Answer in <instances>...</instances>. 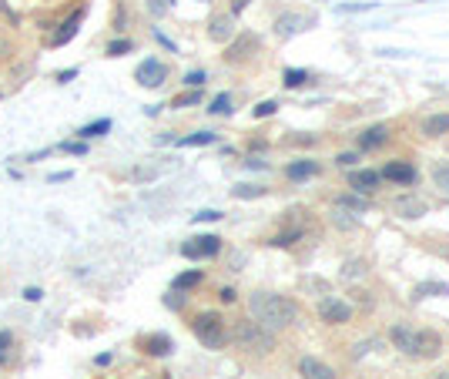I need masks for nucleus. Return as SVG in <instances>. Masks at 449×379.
Returning a JSON list of instances; mask_svg holds the SVG:
<instances>
[{"label": "nucleus", "mask_w": 449, "mask_h": 379, "mask_svg": "<svg viewBox=\"0 0 449 379\" xmlns=\"http://www.w3.org/2000/svg\"><path fill=\"white\" fill-rule=\"evenodd\" d=\"M443 353V339L432 329H419V359H436Z\"/></svg>", "instance_id": "nucleus-15"}, {"label": "nucleus", "mask_w": 449, "mask_h": 379, "mask_svg": "<svg viewBox=\"0 0 449 379\" xmlns=\"http://www.w3.org/2000/svg\"><path fill=\"white\" fill-rule=\"evenodd\" d=\"M148 10L158 17V14H168L171 10V0H148Z\"/></svg>", "instance_id": "nucleus-35"}, {"label": "nucleus", "mask_w": 449, "mask_h": 379, "mask_svg": "<svg viewBox=\"0 0 449 379\" xmlns=\"http://www.w3.org/2000/svg\"><path fill=\"white\" fill-rule=\"evenodd\" d=\"M111 359H114V356H111V353H101L98 359H94V362H98V366H111Z\"/></svg>", "instance_id": "nucleus-46"}, {"label": "nucleus", "mask_w": 449, "mask_h": 379, "mask_svg": "<svg viewBox=\"0 0 449 379\" xmlns=\"http://www.w3.org/2000/svg\"><path fill=\"white\" fill-rule=\"evenodd\" d=\"M107 131H111V118H101V121L84 125L77 134H81V141H87V138H101V134H107Z\"/></svg>", "instance_id": "nucleus-23"}, {"label": "nucleus", "mask_w": 449, "mask_h": 379, "mask_svg": "<svg viewBox=\"0 0 449 379\" xmlns=\"http://www.w3.org/2000/svg\"><path fill=\"white\" fill-rule=\"evenodd\" d=\"M10 342H14V336H10V332H0V362L10 353Z\"/></svg>", "instance_id": "nucleus-40"}, {"label": "nucleus", "mask_w": 449, "mask_h": 379, "mask_svg": "<svg viewBox=\"0 0 449 379\" xmlns=\"http://www.w3.org/2000/svg\"><path fill=\"white\" fill-rule=\"evenodd\" d=\"M393 212L399 215V218H423L426 215V202L423 198H416V195H402L393 202Z\"/></svg>", "instance_id": "nucleus-13"}, {"label": "nucleus", "mask_w": 449, "mask_h": 379, "mask_svg": "<svg viewBox=\"0 0 449 379\" xmlns=\"http://www.w3.org/2000/svg\"><path fill=\"white\" fill-rule=\"evenodd\" d=\"M211 141H215V134H211V131H195V134L181 138L178 145H181V148H198V145H211Z\"/></svg>", "instance_id": "nucleus-26"}, {"label": "nucleus", "mask_w": 449, "mask_h": 379, "mask_svg": "<svg viewBox=\"0 0 449 379\" xmlns=\"http://www.w3.org/2000/svg\"><path fill=\"white\" fill-rule=\"evenodd\" d=\"M366 272H369V265H366L362 258H349V262L342 265V278H346V282H355V278H362Z\"/></svg>", "instance_id": "nucleus-24"}, {"label": "nucleus", "mask_w": 449, "mask_h": 379, "mask_svg": "<svg viewBox=\"0 0 449 379\" xmlns=\"http://www.w3.org/2000/svg\"><path fill=\"white\" fill-rule=\"evenodd\" d=\"M218 299H222L224 305H231L235 299H238V296H235V289H222V292H218Z\"/></svg>", "instance_id": "nucleus-44"}, {"label": "nucleus", "mask_w": 449, "mask_h": 379, "mask_svg": "<svg viewBox=\"0 0 449 379\" xmlns=\"http://www.w3.org/2000/svg\"><path fill=\"white\" fill-rule=\"evenodd\" d=\"M299 373L305 379H335V369H332V366H325L322 359H315V356H302V359H299Z\"/></svg>", "instance_id": "nucleus-12"}, {"label": "nucleus", "mask_w": 449, "mask_h": 379, "mask_svg": "<svg viewBox=\"0 0 449 379\" xmlns=\"http://www.w3.org/2000/svg\"><path fill=\"white\" fill-rule=\"evenodd\" d=\"M335 161H339V165H342V168H352V165H355V161H359V154H355V152H346V154H339V158H335Z\"/></svg>", "instance_id": "nucleus-41"}, {"label": "nucleus", "mask_w": 449, "mask_h": 379, "mask_svg": "<svg viewBox=\"0 0 449 379\" xmlns=\"http://www.w3.org/2000/svg\"><path fill=\"white\" fill-rule=\"evenodd\" d=\"M335 205H342V208H349L352 215H366L369 212V202L362 198V195H342Z\"/></svg>", "instance_id": "nucleus-25"}, {"label": "nucleus", "mask_w": 449, "mask_h": 379, "mask_svg": "<svg viewBox=\"0 0 449 379\" xmlns=\"http://www.w3.org/2000/svg\"><path fill=\"white\" fill-rule=\"evenodd\" d=\"M436 379H449V373H439V376H436Z\"/></svg>", "instance_id": "nucleus-48"}, {"label": "nucleus", "mask_w": 449, "mask_h": 379, "mask_svg": "<svg viewBox=\"0 0 449 379\" xmlns=\"http://www.w3.org/2000/svg\"><path fill=\"white\" fill-rule=\"evenodd\" d=\"M285 175L292 178V181H305V178L319 175V161H312V158H305V161H292V165L285 168Z\"/></svg>", "instance_id": "nucleus-18"}, {"label": "nucleus", "mask_w": 449, "mask_h": 379, "mask_svg": "<svg viewBox=\"0 0 449 379\" xmlns=\"http://www.w3.org/2000/svg\"><path fill=\"white\" fill-rule=\"evenodd\" d=\"M61 152H67V154H84V152H87V145H84V141H64V145H61Z\"/></svg>", "instance_id": "nucleus-38"}, {"label": "nucleus", "mask_w": 449, "mask_h": 379, "mask_svg": "<svg viewBox=\"0 0 449 379\" xmlns=\"http://www.w3.org/2000/svg\"><path fill=\"white\" fill-rule=\"evenodd\" d=\"M249 312L255 322H262L265 329H289L295 319H299V305L278 292H251L249 296Z\"/></svg>", "instance_id": "nucleus-1"}, {"label": "nucleus", "mask_w": 449, "mask_h": 379, "mask_svg": "<svg viewBox=\"0 0 449 379\" xmlns=\"http://www.w3.org/2000/svg\"><path fill=\"white\" fill-rule=\"evenodd\" d=\"M185 84L195 88V91H201V84H205V71H191V74H185Z\"/></svg>", "instance_id": "nucleus-36"}, {"label": "nucleus", "mask_w": 449, "mask_h": 379, "mask_svg": "<svg viewBox=\"0 0 449 379\" xmlns=\"http://www.w3.org/2000/svg\"><path fill=\"white\" fill-rule=\"evenodd\" d=\"M231 339H235L245 353L269 356L275 349V332H272V329H265L262 322H255V319H242V322H235V329H231Z\"/></svg>", "instance_id": "nucleus-2"}, {"label": "nucleus", "mask_w": 449, "mask_h": 379, "mask_svg": "<svg viewBox=\"0 0 449 379\" xmlns=\"http://www.w3.org/2000/svg\"><path fill=\"white\" fill-rule=\"evenodd\" d=\"M208 111H211V114H218V118H222V114H231V98H228V94H218V98L211 101V107H208Z\"/></svg>", "instance_id": "nucleus-32"}, {"label": "nucleus", "mask_w": 449, "mask_h": 379, "mask_svg": "<svg viewBox=\"0 0 449 379\" xmlns=\"http://www.w3.org/2000/svg\"><path fill=\"white\" fill-rule=\"evenodd\" d=\"M231 195H235V198H262V195H265V185H235Z\"/></svg>", "instance_id": "nucleus-28"}, {"label": "nucleus", "mask_w": 449, "mask_h": 379, "mask_svg": "<svg viewBox=\"0 0 449 379\" xmlns=\"http://www.w3.org/2000/svg\"><path fill=\"white\" fill-rule=\"evenodd\" d=\"M198 91H188V94H181V98H175V101H171V107H188V104H198Z\"/></svg>", "instance_id": "nucleus-34"}, {"label": "nucleus", "mask_w": 449, "mask_h": 379, "mask_svg": "<svg viewBox=\"0 0 449 379\" xmlns=\"http://www.w3.org/2000/svg\"><path fill=\"white\" fill-rule=\"evenodd\" d=\"M134 181H151V178H158V168H138V172H131Z\"/></svg>", "instance_id": "nucleus-39"}, {"label": "nucleus", "mask_w": 449, "mask_h": 379, "mask_svg": "<svg viewBox=\"0 0 449 379\" xmlns=\"http://www.w3.org/2000/svg\"><path fill=\"white\" fill-rule=\"evenodd\" d=\"M309 24H312V17H302V14H282V17L275 21V30H278L282 37H292V34H302Z\"/></svg>", "instance_id": "nucleus-14"}, {"label": "nucleus", "mask_w": 449, "mask_h": 379, "mask_svg": "<svg viewBox=\"0 0 449 379\" xmlns=\"http://www.w3.org/2000/svg\"><path fill=\"white\" fill-rule=\"evenodd\" d=\"M379 175L386 178V181H396V185H416V181H419V172H416L413 165H406V161H393V165H386Z\"/></svg>", "instance_id": "nucleus-9"}, {"label": "nucleus", "mask_w": 449, "mask_h": 379, "mask_svg": "<svg viewBox=\"0 0 449 379\" xmlns=\"http://www.w3.org/2000/svg\"><path fill=\"white\" fill-rule=\"evenodd\" d=\"M278 111V104L275 101H262L258 107H255V118H269V114H275Z\"/></svg>", "instance_id": "nucleus-37"}, {"label": "nucleus", "mask_w": 449, "mask_h": 379, "mask_svg": "<svg viewBox=\"0 0 449 379\" xmlns=\"http://www.w3.org/2000/svg\"><path fill=\"white\" fill-rule=\"evenodd\" d=\"M218 252H222V238L218 235H198V238H188L181 245L185 258H215Z\"/></svg>", "instance_id": "nucleus-5"}, {"label": "nucleus", "mask_w": 449, "mask_h": 379, "mask_svg": "<svg viewBox=\"0 0 449 379\" xmlns=\"http://www.w3.org/2000/svg\"><path fill=\"white\" fill-rule=\"evenodd\" d=\"M141 349H145L148 356H168L171 349H175V342H171L168 336H161V332H151V336L141 339Z\"/></svg>", "instance_id": "nucleus-16"}, {"label": "nucleus", "mask_w": 449, "mask_h": 379, "mask_svg": "<svg viewBox=\"0 0 449 379\" xmlns=\"http://www.w3.org/2000/svg\"><path fill=\"white\" fill-rule=\"evenodd\" d=\"M24 299H27V303H41V299H44V292H41V289H24Z\"/></svg>", "instance_id": "nucleus-43"}, {"label": "nucleus", "mask_w": 449, "mask_h": 379, "mask_svg": "<svg viewBox=\"0 0 449 379\" xmlns=\"http://www.w3.org/2000/svg\"><path fill=\"white\" fill-rule=\"evenodd\" d=\"M218 218H222V212H211V208H208V212H198V215H195V222H218Z\"/></svg>", "instance_id": "nucleus-42"}, {"label": "nucleus", "mask_w": 449, "mask_h": 379, "mask_svg": "<svg viewBox=\"0 0 449 379\" xmlns=\"http://www.w3.org/2000/svg\"><path fill=\"white\" fill-rule=\"evenodd\" d=\"M423 134H426V138L449 134V114H429V118L423 121Z\"/></svg>", "instance_id": "nucleus-20"}, {"label": "nucleus", "mask_w": 449, "mask_h": 379, "mask_svg": "<svg viewBox=\"0 0 449 379\" xmlns=\"http://www.w3.org/2000/svg\"><path fill=\"white\" fill-rule=\"evenodd\" d=\"M389 342H393V346H396L402 356H413V359H419V329L393 326V329H389Z\"/></svg>", "instance_id": "nucleus-6"}, {"label": "nucleus", "mask_w": 449, "mask_h": 379, "mask_svg": "<svg viewBox=\"0 0 449 379\" xmlns=\"http://www.w3.org/2000/svg\"><path fill=\"white\" fill-rule=\"evenodd\" d=\"M386 141H389V125H373V127H366V131L355 138L359 152H373V148H382Z\"/></svg>", "instance_id": "nucleus-10"}, {"label": "nucleus", "mask_w": 449, "mask_h": 379, "mask_svg": "<svg viewBox=\"0 0 449 379\" xmlns=\"http://www.w3.org/2000/svg\"><path fill=\"white\" fill-rule=\"evenodd\" d=\"M446 258H449V252H446Z\"/></svg>", "instance_id": "nucleus-49"}, {"label": "nucleus", "mask_w": 449, "mask_h": 379, "mask_svg": "<svg viewBox=\"0 0 449 379\" xmlns=\"http://www.w3.org/2000/svg\"><path fill=\"white\" fill-rule=\"evenodd\" d=\"M74 74H77L74 68H71V71H61V74H57V84H67V81H71Z\"/></svg>", "instance_id": "nucleus-45"}, {"label": "nucleus", "mask_w": 449, "mask_h": 379, "mask_svg": "<svg viewBox=\"0 0 449 379\" xmlns=\"http://www.w3.org/2000/svg\"><path fill=\"white\" fill-rule=\"evenodd\" d=\"M198 282H201V272H198V269H191V272H181V276L171 282V289H175V292H181V289H191V285H198Z\"/></svg>", "instance_id": "nucleus-27"}, {"label": "nucleus", "mask_w": 449, "mask_h": 379, "mask_svg": "<svg viewBox=\"0 0 449 379\" xmlns=\"http://www.w3.org/2000/svg\"><path fill=\"white\" fill-rule=\"evenodd\" d=\"M191 332L205 349H222L228 342V329H224V319L218 312H198L191 319Z\"/></svg>", "instance_id": "nucleus-3"}, {"label": "nucleus", "mask_w": 449, "mask_h": 379, "mask_svg": "<svg viewBox=\"0 0 449 379\" xmlns=\"http://www.w3.org/2000/svg\"><path fill=\"white\" fill-rule=\"evenodd\" d=\"M302 84H309V71L289 68V71H285V88H302Z\"/></svg>", "instance_id": "nucleus-30"}, {"label": "nucleus", "mask_w": 449, "mask_h": 379, "mask_svg": "<svg viewBox=\"0 0 449 379\" xmlns=\"http://www.w3.org/2000/svg\"><path fill=\"white\" fill-rule=\"evenodd\" d=\"M332 222L342 232H352V228L359 225V215H352L349 208H342V205H332Z\"/></svg>", "instance_id": "nucleus-22"}, {"label": "nucleus", "mask_w": 449, "mask_h": 379, "mask_svg": "<svg viewBox=\"0 0 449 379\" xmlns=\"http://www.w3.org/2000/svg\"><path fill=\"white\" fill-rule=\"evenodd\" d=\"M165 77H168V68H165L161 61H154V57L141 61V64H138V71H134V81H138L141 88H161V84H165Z\"/></svg>", "instance_id": "nucleus-7"}, {"label": "nucleus", "mask_w": 449, "mask_h": 379, "mask_svg": "<svg viewBox=\"0 0 449 379\" xmlns=\"http://www.w3.org/2000/svg\"><path fill=\"white\" fill-rule=\"evenodd\" d=\"M319 316L328 326H346V322H352V305L346 299H339V296H328V299L319 303Z\"/></svg>", "instance_id": "nucleus-4"}, {"label": "nucleus", "mask_w": 449, "mask_h": 379, "mask_svg": "<svg viewBox=\"0 0 449 379\" xmlns=\"http://www.w3.org/2000/svg\"><path fill=\"white\" fill-rule=\"evenodd\" d=\"M432 185H436L443 195H449V165H436V168H432Z\"/></svg>", "instance_id": "nucleus-29"}, {"label": "nucleus", "mask_w": 449, "mask_h": 379, "mask_svg": "<svg viewBox=\"0 0 449 379\" xmlns=\"http://www.w3.org/2000/svg\"><path fill=\"white\" fill-rule=\"evenodd\" d=\"M84 21V10H74L67 21H64V27H61V34H54V48H61V44H67L71 37L77 34V24Z\"/></svg>", "instance_id": "nucleus-19"}, {"label": "nucleus", "mask_w": 449, "mask_h": 379, "mask_svg": "<svg viewBox=\"0 0 449 379\" xmlns=\"http://www.w3.org/2000/svg\"><path fill=\"white\" fill-rule=\"evenodd\" d=\"M429 296H449V285L446 282H419L413 289V299H429Z\"/></svg>", "instance_id": "nucleus-21"}, {"label": "nucleus", "mask_w": 449, "mask_h": 379, "mask_svg": "<svg viewBox=\"0 0 449 379\" xmlns=\"http://www.w3.org/2000/svg\"><path fill=\"white\" fill-rule=\"evenodd\" d=\"M127 51H134L131 41H111V44H107V57H121V54H127Z\"/></svg>", "instance_id": "nucleus-33"}, {"label": "nucleus", "mask_w": 449, "mask_h": 379, "mask_svg": "<svg viewBox=\"0 0 449 379\" xmlns=\"http://www.w3.org/2000/svg\"><path fill=\"white\" fill-rule=\"evenodd\" d=\"M299 235H302L299 228H292V232H282V235H275V238L269 242V245H275V249H289V245H292V242H295Z\"/></svg>", "instance_id": "nucleus-31"}, {"label": "nucleus", "mask_w": 449, "mask_h": 379, "mask_svg": "<svg viewBox=\"0 0 449 379\" xmlns=\"http://www.w3.org/2000/svg\"><path fill=\"white\" fill-rule=\"evenodd\" d=\"M379 181H382V175H379V172H369V168H359V172H352L349 175V185L355 188V192H362V195L373 192Z\"/></svg>", "instance_id": "nucleus-17"}, {"label": "nucleus", "mask_w": 449, "mask_h": 379, "mask_svg": "<svg viewBox=\"0 0 449 379\" xmlns=\"http://www.w3.org/2000/svg\"><path fill=\"white\" fill-rule=\"evenodd\" d=\"M251 51H258V37H255V34H242V37L224 51V61H228V64H242V61L251 57Z\"/></svg>", "instance_id": "nucleus-8"}, {"label": "nucleus", "mask_w": 449, "mask_h": 379, "mask_svg": "<svg viewBox=\"0 0 449 379\" xmlns=\"http://www.w3.org/2000/svg\"><path fill=\"white\" fill-rule=\"evenodd\" d=\"M208 37H211L215 44L231 41V37H235V14H218V17H211V24H208Z\"/></svg>", "instance_id": "nucleus-11"}, {"label": "nucleus", "mask_w": 449, "mask_h": 379, "mask_svg": "<svg viewBox=\"0 0 449 379\" xmlns=\"http://www.w3.org/2000/svg\"><path fill=\"white\" fill-rule=\"evenodd\" d=\"M245 3H249V0H235V3H231V14H242V10H245Z\"/></svg>", "instance_id": "nucleus-47"}]
</instances>
